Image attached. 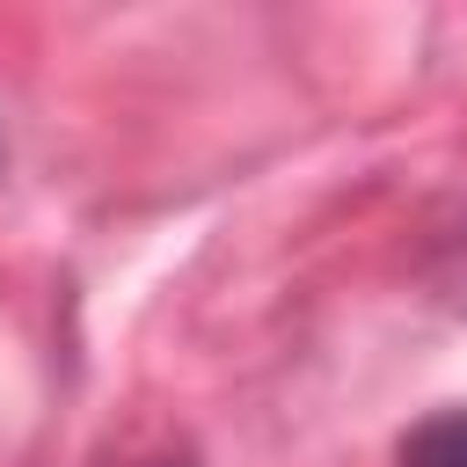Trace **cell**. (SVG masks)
<instances>
[{"instance_id":"cell-2","label":"cell","mask_w":467,"mask_h":467,"mask_svg":"<svg viewBox=\"0 0 467 467\" xmlns=\"http://www.w3.org/2000/svg\"><path fill=\"white\" fill-rule=\"evenodd\" d=\"M438 292H445V306L467 314V234L452 241V255H445V270H438Z\"/></svg>"},{"instance_id":"cell-3","label":"cell","mask_w":467,"mask_h":467,"mask_svg":"<svg viewBox=\"0 0 467 467\" xmlns=\"http://www.w3.org/2000/svg\"><path fill=\"white\" fill-rule=\"evenodd\" d=\"M139 467H182V460H139Z\"/></svg>"},{"instance_id":"cell-1","label":"cell","mask_w":467,"mask_h":467,"mask_svg":"<svg viewBox=\"0 0 467 467\" xmlns=\"http://www.w3.org/2000/svg\"><path fill=\"white\" fill-rule=\"evenodd\" d=\"M401 467H467V409H438L401 438Z\"/></svg>"},{"instance_id":"cell-4","label":"cell","mask_w":467,"mask_h":467,"mask_svg":"<svg viewBox=\"0 0 467 467\" xmlns=\"http://www.w3.org/2000/svg\"><path fill=\"white\" fill-rule=\"evenodd\" d=\"M0 168H7V146H0Z\"/></svg>"}]
</instances>
